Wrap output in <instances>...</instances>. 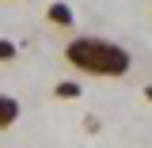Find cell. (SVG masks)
<instances>
[{"label":"cell","mask_w":152,"mask_h":148,"mask_svg":"<svg viewBox=\"0 0 152 148\" xmlns=\"http://www.w3.org/2000/svg\"><path fill=\"white\" fill-rule=\"evenodd\" d=\"M84 95V87L76 84V80H61V84H53V99H61V103H72V99H80Z\"/></svg>","instance_id":"4"},{"label":"cell","mask_w":152,"mask_h":148,"mask_svg":"<svg viewBox=\"0 0 152 148\" xmlns=\"http://www.w3.org/2000/svg\"><path fill=\"white\" fill-rule=\"evenodd\" d=\"M19 114H23L19 99H15V95H8V91H0V129H12V125L19 122Z\"/></svg>","instance_id":"3"},{"label":"cell","mask_w":152,"mask_h":148,"mask_svg":"<svg viewBox=\"0 0 152 148\" xmlns=\"http://www.w3.org/2000/svg\"><path fill=\"white\" fill-rule=\"evenodd\" d=\"M46 23L57 27V31H72L76 27V12L65 4V0H50V4H46Z\"/></svg>","instance_id":"2"},{"label":"cell","mask_w":152,"mask_h":148,"mask_svg":"<svg viewBox=\"0 0 152 148\" xmlns=\"http://www.w3.org/2000/svg\"><path fill=\"white\" fill-rule=\"evenodd\" d=\"M65 65H72L76 72L95 76V80H122L133 69V53L110 38L76 34L65 42Z\"/></svg>","instance_id":"1"},{"label":"cell","mask_w":152,"mask_h":148,"mask_svg":"<svg viewBox=\"0 0 152 148\" xmlns=\"http://www.w3.org/2000/svg\"><path fill=\"white\" fill-rule=\"evenodd\" d=\"M145 99H148V103H152V84H148V87H145Z\"/></svg>","instance_id":"7"},{"label":"cell","mask_w":152,"mask_h":148,"mask_svg":"<svg viewBox=\"0 0 152 148\" xmlns=\"http://www.w3.org/2000/svg\"><path fill=\"white\" fill-rule=\"evenodd\" d=\"M15 42H8V38H0V65H8V61H15Z\"/></svg>","instance_id":"5"},{"label":"cell","mask_w":152,"mask_h":148,"mask_svg":"<svg viewBox=\"0 0 152 148\" xmlns=\"http://www.w3.org/2000/svg\"><path fill=\"white\" fill-rule=\"evenodd\" d=\"M84 129H88V133H99V118H95V114L84 118Z\"/></svg>","instance_id":"6"}]
</instances>
